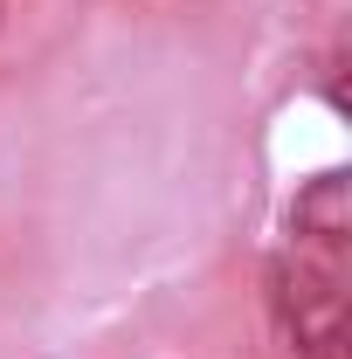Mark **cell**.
I'll return each instance as SVG.
<instances>
[{
	"instance_id": "obj_1",
	"label": "cell",
	"mask_w": 352,
	"mask_h": 359,
	"mask_svg": "<svg viewBox=\"0 0 352 359\" xmlns=\"http://www.w3.org/2000/svg\"><path fill=\"white\" fill-rule=\"evenodd\" d=\"M263 304L297 359H346V276L332 256L283 249L263 269Z\"/></svg>"
},
{
	"instance_id": "obj_2",
	"label": "cell",
	"mask_w": 352,
	"mask_h": 359,
	"mask_svg": "<svg viewBox=\"0 0 352 359\" xmlns=\"http://www.w3.org/2000/svg\"><path fill=\"white\" fill-rule=\"evenodd\" d=\"M290 228H297V242H304L311 256H339L352 235V180L346 173H318L297 187V201H290Z\"/></svg>"
}]
</instances>
